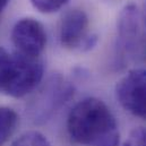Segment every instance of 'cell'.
Wrapping results in <instances>:
<instances>
[{"mask_svg":"<svg viewBox=\"0 0 146 146\" xmlns=\"http://www.w3.org/2000/svg\"><path fill=\"white\" fill-rule=\"evenodd\" d=\"M19 56L0 46V94L13 98L18 78Z\"/></svg>","mask_w":146,"mask_h":146,"instance_id":"obj_6","label":"cell"},{"mask_svg":"<svg viewBox=\"0 0 146 146\" xmlns=\"http://www.w3.org/2000/svg\"><path fill=\"white\" fill-rule=\"evenodd\" d=\"M90 18L85 10L74 8L65 13L59 24V42L68 50L88 51L98 43V36L90 34Z\"/></svg>","mask_w":146,"mask_h":146,"instance_id":"obj_2","label":"cell"},{"mask_svg":"<svg viewBox=\"0 0 146 146\" xmlns=\"http://www.w3.org/2000/svg\"><path fill=\"white\" fill-rule=\"evenodd\" d=\"M30 2L42 14H53L62 9L69 0H30Z\"/></svg>","mask_w":146,"mask_h":146,"instance_id":"obj_9","label":"cell"},{"mask_svg":"<svg viewBox=\"0 0 146 146\" xmlns=\"http://www.w3.org/2000/svg\"><path fill=\"white\" fill-rule=\"evenodd\" d=\"M142 14L134 3L126 5L117 19V50L121 57H129L138 48L142 38Z\"/></svg>","mask_w":146,"mask_h":146,"instance_id":"obj_5","label":"cell"},{"mask_svg":"<svg viewBox=\"0 0 146 146\" xmlns=\"http://www.w3.org/2000/svg\"><path fill=\"white\" fill-rule=\"evenodd\" d=\"M9 2H10V0H0V15H1L2 11L6 9V7L8 6Z\"/></svg>","mask_w":146,"mask_h":146,"instance_id":"obj_11","label":"cell"},{"mask_svg":"<svg viewBox=\"0 0 146 146\" xmlns=\"http://www.w3.org/2000/svg\"><path fill=\"white\" fill-rule=\"evenodd\" d=\"M19 122L17 112L9 107H0V146H3L14 135Z\"/></svg>","mask_w":146,"mask_h":146,"instance_id":"obj_7","label":"cell"},{"mask_svg":"<svg viewBox=\"0 0 146 146\" xmlns=\"http://www.w3.org/2000/svg\"><path fill=\"white\" fill-rule=\"evenodd\" d=\"M122 146H146V128L138 127L131 130Z\"/></svg>","mask_w":146,"mask_h":146,"instance_id":"obj_10","label":"cell"},{"mask_svg":"<svg viewBox=\"0 0 146 146\" xmlns=\"http://www.w3.org/2000/svg\"><path fill=\"white\" fill-rule=\"evenodd\" d=\"M115 98L131 115L146 120V69L129 70L115 85Z\"/></svg>","mask_w":146,"mask_h":146,"instance_id":"obj_3","label":"cell"},{"mask_svg":"<svg viewBox=\"0 0 146 146\" xmlns=\"http://www.w3.org/2000/svg\"><path fill=\"white\" fill-rule=\"evenodd\" d=\"M145 57H146V50H145Z\"/></svg>","mask_w":146,"mask_h":146,"instance_id":"obj_12","label":"cell"},{"mask_svg":"<svg viewBox=\"0 0 146 146\" xmlns=\"http://www.w3.org/2000/svg\"><path fill=\"white\" fill-rule=\"evenodd\" d=\"M10 37L16 52L35 58L41 57L48 42L44 25L33 17L18 19L11 29Z\"/></svg>","mask_w":146,"mask_h":146,"instance_id":"obj_4","label":"cell"},{"mask_svg":"<svg viewBox=\"0 0 146 146\" xmlns=\"http://www.w3.org/2000/svg\"><path fill=\"white\" fill-rule=\"evenodd\" d=\"M11 146H51L48 137L37 130H29L19 135Z\"/></svg>","mask_w":146,"mask_h":146,"instance_id":"obj_8","label":"cell"},{"mask_svg":"<svg viewBox=\"0 0 146 146\" xmlns=\"http://www.w3.org/2000/svg\"><path fill=\"white\" fill-rule=\"evenodd\" d=\"M67 133L72 142L83 146H119L120 142L115 117L98 98H86L74 106L67 117Z\"/></svg>","mask_w":146,"mask_h":146,"instance_id":"obj_1","label":"cell"}]
</instances>
